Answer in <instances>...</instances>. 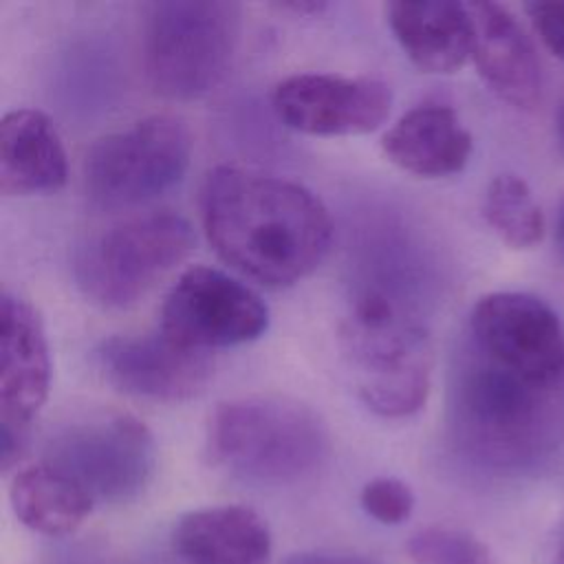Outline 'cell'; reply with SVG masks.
<instances>
[{"mask_svg":"<svg viewBox=\"0 0 564 564\" xmlns=\"http://www.w3.org/2000/svg\"><path fill=\"white\" fill-rule=\"evenodd\" d=\"M482 216L491 231L509 249H533L546 231L544 212L538 205L529 183L511 172L496 174L482 198Z\"/></svg>","mask_w":564,"mask_h":564,"instance_id":"obj_20","label":"cell"},{"mask_svg":"<svg viewBox=\"0 0 564 564\" xmlns=\"http://www.w3.org/2000/svg\"><path fill=\"white\" fill-rule=\"evenodd\" d=\"M364 511L381 524L394 527L405 522L414 511V494L410 485L399 478H372L359 494Z\"/></svg>","mask_w":564,"mask_h":564,"instance_id":"obj_22","label":"cell"},{"mask_svg":"<svg viewBox=\"0 0 564 564\" xmlns=\"http://www.w3.org/2000/svg\"><path fill=\"white\" fill-rule=\"evenodd\" d=\"M474 348L491 364L540 388L564 379V326L538 295L496 291L482 295L469 317Z\"/></svg>","mask_w":564,"mask_h":564,"instance_id":"obj_9","label":"cell"},{"mask_svg":"<svg viewBox=\"0 0 564 564\" xmlns=\"http://www.w3.org/2000/svg\"><path fill=\"white\" fill-rule=\"evenodd\" d=\"M476 348L454 370L449 430L458 449L489 469H522L546 449V394Z\"/></svg>","mask_w":564,"mask_h":564,"instance_id":"obj_3","label":"cell"},{"mask_svg":"<svg viewBox=\"0 0 564 564\" xmlns=\"http://www.w3.org/2000/svg\"><path fill=\"white\" fill-rule=\"evenodd\" d=\"M381 148L401 170L423 178H441L467 165L474 141L454 108L425 104L408 110L383 134Z\"/></svg>","mask_w":564,"mask_h":564,"instance_id":"obj_17","label":"cell"},{"mask_svg":"<svg viewBox=\"0 0 564 564\" xmlns=\"http://www.w3.org/2000/svg\"><path fill=\"white\" fill-rule=\"evenodd\" d=\"M192 247L194 231L183 216H139L88 242L75 260V278L93 302L128 308L181 264Z\"/></svg>","mask_w":564,"mask_h":564,"instance_id":"obj_6","label":"cell"},{"mask_svg":"<svg viewBox=\"0 0 564 564\" xmlns=\"http://www.w3.org/2000/svg\"><path fill=\"white\" fill-rule=\"evenodd\" d=\"M524 13L546 51L564 62V0L527 2Z\"/></svg>","mask_w":564,"mask_h":564,"instance_id":"obj_23","label":"cell"},{"mask_svg":"<svg viewBox=\"0 0 564 564\" xmlns=\"http://www.w3.org/2000/svg\"><path fill=\"white\" fill-rule=\"evenodd\" d=\"M267 326V304L247 284L212 267L187 269L161 306V333L198 352L253 341Z\"/></svg>","mask_w":564,"mask_h":564,"instance_id":"obj_10","label":"cell"},{"mask_svg":"<svg viewBox=\"0 0 564 564\" xmlns=\"http://www.w3.org/2000/svg\"><path fill=\"white\" fill-rule=\"evenodd\" d=\"M388 24L410 62L432 75L456 73L474 48V22L467 2L423 0L388 2Z\"/></svg>","mask_w":564,"mask_h":564,"instance_id":"obj_15","label":"cell"},{"mask_svg":"<svg viewBox=\"0 0 564 564\" xmlns=\"http://www.w3.org/2000/svg\"><path fill=\"white\" fill-rule=\"evenodd\" d=\"M97 361L110 383L150 401H187L212 377L207 352L183 348L163 333L108 337L97 348Z\"/></svg>","mask_w":564,"mask_h":564,"instance_id":"obj_13","label":"cell"},{"mask_svg":"<svg viewBox=\"0 0 564 564\" xmlns=\"http://www.w3.org/2000/svg\"><path fill=\"white\" fill-rule=\"evenodd\" d=\"M51 355L37 311L22 297L0 300V456L2 469L22 458L31 425L48 397Z\"/></svg>","mask_w":564,"mask_h":564,"instance_id":"obj_11","label":"cell"},{"mask_svg":"<svg viewBox=\"0 0 564 564\" xmlns=\"http://www.w3.org/2000/svg\"><path fill=\"white\" fill-rule=\"evenodd\" d=\"M200 218L223 262L273 289L315 271L333 240L328 209L311 189L236 165H218L205 176Z\"/></svg>","mask_w":564,"mask_h":564,"instance_id":"obj_1","label":"cell"},{"mask_svg":"<svg viewBox=\"0 0 564 564\" xmlns=\"http://www.w3.org/2000/svg\"><path fill=\"white\" fill-rule=\"evenodd\" d=\"M359 399L379 416L419 412L430 394L432 350L423 324L397 293L366 286L341 324Z\"/></svg>","mask_w":564,"mask_h":564,"instance_id":"obj_2","label":"cell"},{"mask_svg":"<svg viewBox=\"0 0 564 564\" xmlns=\"http://www.w3.org/2000/svg\"><path fill=\"white\" fill-rule=\"evenodd\" d=\"M46 463L70 476L93 502H128L152 478L156 445L137 416L110 412L62 427L46 445Z\"/></svg>","mask_w":564,"mask_h":564,"instance_id":"obj_8","label":"cell"},{"mask_svg":"<svg viewBox=\"0 0 564 564\" xmlns=\"http://www.w3.org/2000/svg\"><path fill=\"white\" fill-rule=\"evenodd\" d=\"M280 9L284 11H293L300 15H319L326 9V2H284L280 4Z\"/></svg>","mask_w":564,"mask_h":564,"instance_id":"obj_25","label":"cell"},{"mask_svg":"<svg viewBox=\"0 0 564 564\" xmlns=\"http://www.w3.org/2000/svg\"><path fill=\"white\" fill-rule=\"evenodd\" d=\"M555 141H557V148L562 150L564 154V101L557 106V112H555Z\"/></svg>","mask_w":564,"mask_h":564,"instance_id":"obj_26","label":"cell"},{"mask_svg":"<svg viewBox=\"0 0 564 564\" xmlns=\"http://www.w3.org/2000/svg\"><path fill=\"white\" fill-rule=\"evenodd\" d=\"M68 178L66 150L53 121L31 108L4 115L0 123V192L31 196L59 189Z\"/></svg>","mask_w":564,"mask_h":564,"instance_id":"obj_18","label":"cell"},{"mask_svg":"<svg viewBox=\"0 0 564 564\" xmlns=\"http://www.w3.org/2000/svg\"><path fill=\"white\" fill-rule=\"evenodd\" d=\"M209 449L231 474L289 485L313 474L328 452L326 427L286 397H242L220 403L209 421Z\"/></svg>","mask_w":564,"mask_h":564,"instance_id":"obj_4","label":"cell"},{"mask_svg":"<svg viewBox=\"0 0 564 564\" xmlns=\"http://www.w3.org/2000/svg\"><path fill=\"white\" fill-rule=\"evenodd\" d=\"M284 564H377L361 555H344V553H324V551H302L293 553L284 560Z\"/></svg>","mask_w":564,"mask_h":564,"instance_id":"obj_24","label":"cell"},{"mask_svg":"<svg viewBox=\"0 0 564 564\" xmlns=\"http://www.w3.org/2000/svg\"><path fill=\"white\" fill-rule=\"evenodd\" d=\"M414 564H494L482 540L456 527H425L408 540Z\"/></svg>","mask_w":564,"mask_h":564,"instance_id":"obj_21","label":"cell"},{"mask_svg":"<svg viewBox=\"0 0 564 564\" xmlns=\"http://www.w3.org/2000/svg\"><path fill=\"white\" fill-rule=\"evenodd\" d=\"M172 544L187 564H269L273 549L264 518L242 505L205 507L181 516Z\"/></svg>","mask_w":564,"mask_h":564,"instance_id":"obj_16","label":"cell"},{"mask_svg":"<svg viewBox=\"0 0 564 564\" xmlns=\"http://www.w3.org/2000/svg\"><path fill=\"white\" fill-rule=\"evenodd\" d=\"M15 518L42 535H68L93 511V498L64 471L44 463L20 469L9 489Z\"/></svg>","mask_w":564,"mask_h":564,"instance_id":"obj_19","label":"cell"},{"mask_svg":"<svg viewBox=\"0 0 564 564\" xmlns=\"http://www.w3.org/2000/svg\"><path fill=\"white\" fill-rule=\"evenodd\" d=\"M189 156L187 123L167 112L150 115L90 145L84 159V187L104 209L132 207L178 183Z\"/></svg>","mask_w":564,"mask_h":564,"instance_id":"obj_7","label":"cell"},{"mask_svg":"<svg viewBox=\"0 0 564 564\" xmlns=\"http://www.w3.org/2000/svg\"><path fill=\"white\" fill-rule=\"evenodd\" d=\"M474 22L471 59L482 82L507 104L533 110L542 97V68L531 37L498 2H467Z\"/></svg>","mask_w":564,"mask_h":564,"instance_id":"obj_14","label":"cell"},{"mask_svg":"<svg viewBox=\"0 0 564 564\" xmlns=\"http://www.w3.org/2000/svg\"><path fill=\"white\" fill-rule=\"evenodd\" d=\"M562 234H564V209H562Z\"/></svg>","mask_w":564,"mask_h":564,"instance_id":"obj_28","label":"cell"},{"mask_svg":"<svg viewBox=\"0 0 564 564\" xmlns=\"http://www.w3.org/2000/svg\"><path fill=\"white\" fill-rule=\"evenodd\" d=\"M280 121L315 137H350L377 130L390 115L392 90L375 77L297 73L273 90Z\"/></svg>","mask_w":564,"mask_h":564,"instance_id":"obj_12","label":"cell"},{"mask_svg":"<svg viewBox=\"0 0 564 564\" xmlns=\"http://www.w3.org/2000/svg\"><path fill=\"white\" fill-rule=\"evenodd\" d=\"M555 564H564V544L560 546V551H557V555H555Z\"/></svg>","mask_w":564,"mask_h":564,"instance_id":"obj_27","label":"cell"},{"mask_svg":"<svg viewBox=\"0 0 564 564\" xmlns=\"http://www.w3.org/2000/svg\"><path fill=\"white\" fill-rule=\"evenodd\" d=\"M242 9L225 0H165L148 9L143 66L167 99H196L229 73L240 42Z\"/></svg>","mask_w":564,"mask_h":564,"instance_id":"obj_5","label":"cell"}]
</instances>
